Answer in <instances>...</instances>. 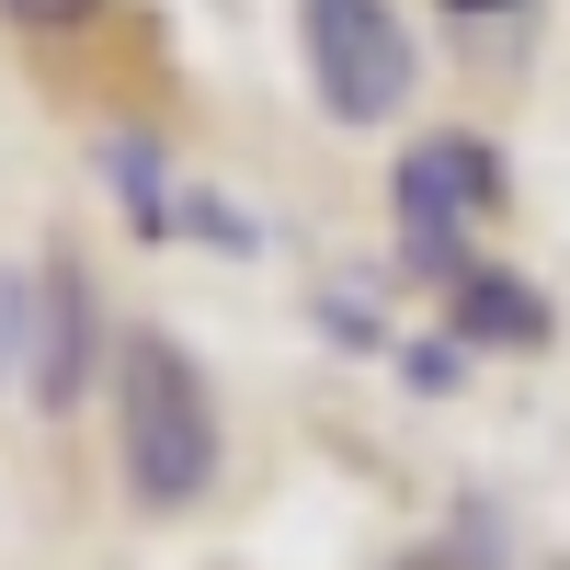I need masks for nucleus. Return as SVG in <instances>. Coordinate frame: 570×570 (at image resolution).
Wrapping results in <instances>:
<instances>
[{"label": "nucleus", "mask_w": 570, "mask_h": 570, "mask_svg": "<svg viewBox=\"0 0 570 570\" xmlns=\"http://www.w3.org/2000/svg\"><path fill=\"white\" fill-rule=\"evenodd\" d=\"M389 570H502L491 548H411V559H389Z\"/></svg>", "instance_id": "nucleus-9"}, {"label": "nucleus", "mask_w": 570, "mask_h": 570, "mask_svg": "<svg viewBox=\"0 0 570 570\" xmlns=\"http://www.w3.org/2000/svg\"><path fill=\"white\" fill-rule=\"evenodd\" d=\"M297 35H308V80L331 126H389L411 104L422 58H411L400 0H297Z\"/></svg>", "instance_id": "nucleus-3"}, {"label": "nucleus", "mask_w": 570, "mask_h": 570, "mask_svg": "<svg viewBox=\"0 0 570 570\" xmlns=\"http://www.w3.org/2000/svg\"><path fill=\"white\" fill-rule=\"evenodd\" d=\"M445 308H456V343H548V297L525 274H502V263H480L468 285H445Z\"/></svg>", "instance_id": "nucleus-5"}, {"label": "nucleus", "mask_w": 570, "mask_h": 570, "mask_svg": "<svg viewBox=\"0 0 570 570\" xmlns=\"http://www.w3.org/2000/svg\"><path fill=\"white\" fill-rule=\"evenodd\" d=\"M0 12H12V23H35V35H58V23H91L104 0H0Z\"/></svg>", "instance_id": "nucleus-8"}, {"label": "nucleus", "mask_w": 570, "mask_h": 570, "mask_svg": "<svg viewBox=\"0 0 570 570\" xmlns=\"http://www.w3.org/2000/svg\"><path fill=\"white\" fill-rule=\"evenodd\" d=\"M115 456L149 513L206 502V480H217V400H206V365L171 331H126L115 343Z\"/></svg>", "instance_id": "nucleus-1"}, {"label": "nucleus", "mask_w": 570, "mask_h": 570, "mask_svg": "<svg viewBox=\"0 0 570 570\" xmlns=\"http://www.w3.org/2000/svg\"><path fill=\"white\" fill-rule=\"evenodd\" d=\"M400 365H411V389H422V400H445L456 376H468V343H456V331H445V343H411Z\"/></svg>", "instance_id": "nucleus-7"}, {"label": "nucleus", "mask_w": 570, "mask_h": 570, "mask_svg": "<svg viewBox=\"0 0 570 570\" xmlns=\"http://www.w3.org/2000/svg\"><path fill=\"white\" fill-rule=\"evenodd\" d=\"M456 12H513V0H456Z\"/></svg>", "instance_id": "nucleus-10"}, {"label": "nucleus", "mask_w": 570, "mask_h": 570, "mask_svg": "<svg viewBox=\"0 0 570 570\" xmlns=\"http://www.w3.org/2000/svg\"><path fill=\"white\" fill-rule=\"evenodd\" d=\"M104 365V320H91V274L80 263H12L0 274V389L35 411H69Z\"/></svg>", "instance_id": "nucleus-2"}, {"label": "nucleus", "mask_w": 570, "mask_h": 570, "mask_svg": "<svg viewBox=\"0 0 570 570\" xmlns=\"http://www.w3.org/2000/svg\"><path fill=\"white\" fill-rule=\"evenodd\" d=\"M502 206V149L491 137H422V149L400 160V263L434 274V285H468L480 263H468V217Z\"/></svg>", "instance_id": "nucleus-4"}, {"label": "nucleus", "mask_w": 570, "mask_h": 570, "mask_svg": "<svg viewBox=\"0 0 570 570\" xmlns=\"http://www.w3.org/2000/svg\"><path fill=\"white\" fill-rule=\"evenodd\" d=\"M104 171H115V195H126V217L149 228V240H160V228L183 217V206L160 195V149H149V137H104Z\"/></svg>", "instance_id": "nucleus-6"}]
</instances>
